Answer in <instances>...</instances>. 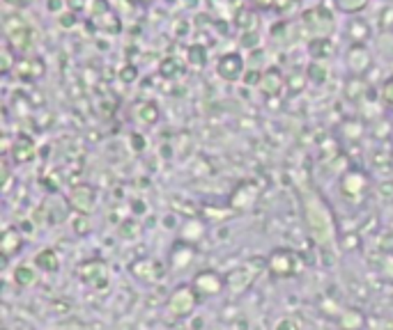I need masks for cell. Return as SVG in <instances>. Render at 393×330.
<instances>
[{
    "mask_svg": "<svg viewBox=\"0 0 393 330\" xmlns=\"http://www.w3.org/2000/svg\"><path fill=\"white\" fill-rule=\"evenodd\" d=\"M255 275H258V270L253 268V264H241L239 268H233L230 273L226 275V292L244 294L255 282Z\"/></svg>",
    "mask_w": 393,
    "mask_h": 330,
    "instance_id": "7c38bea8",
    "label": "cell"
},
{
    "mask_svg": "<svg viewBox=\"0 0 393 330\" xmlns=\"http://www.w3.org/2000/svg\"><path fill=\"white\" fill-rule=\"evenodd\" d=\"M16 71H21V78H39L44 74V62L28 58V60L16 62Z\"/></svg>",
    "mask_w": 393,
    "mask_h": 330,
    "instance_id": "d4e9b609",
    "label": "cell"
},
{
    "mask_svg": "<svg viewBox=\"0 0 393 330\" xmlns=\"http://www.w3.org/2000/svg\"><path fill=\"white\" fill-rule=\"evenodd\" d=\"M267 270L274 275V278H294L304 270V259H301L299 253H294L290 248H276L272 250V255L267 257Z\"/></svg>",
    "mask_w": 393,
    "mask_h": 330,
    "instance_id": "7a4b0ae2",
    "label": "cell"
},
{
    "mask_svg": "<svg viewBox=\"0 0 393 330\" xmlns=\"http://www.w3.org/2000/svg\"><path fill=\"white\" fill-rule=\"evenodd\" d=\"M393 134V124L389 117H377L375 122H372V127H370V136L375 138V140H386Z\"/></svg>",
    "mask_w": 393,
    "mask_h": 330,
    "instance_id": "f1b7e54d",
    "label": "cell"
},
{
    "mask_svg": "<svg viewBox=\"0 0 393 330\" xmlns=\"http://www.w3.org/2000/svg\"><path fill=\"white\" fill-rule=\"evenodd\" d=\"M306 83H309V74H304V71H297L294 76L285 78V85H287L290 90H294V92H304Z\"/></svg>",
    "mask_w": 393,
    "mask_h": 330,
    "instance_id": "d590c367",
    "label": "cell"
},
{
    "mask_svg": "<svg viewBox=\"0 0 393 330\" xmlns=\"http://www.w3.org/2000/svg\"><path fill=\"white\" fill-rule=\"evenodd\" d=\"M25 239L23 234L19 232V227H5L3 234H0V255L3 259H12L23 250Z\"/></svg>",
    "mask_w": 393,
    "mask_h": 330,
    "instance_id": "9a60e30c",
    "label": "cell"
},
{
    "mask_svg": "<svg viewBox=\"0 0 393 330\" xmlns=\"http://www.w3.org/2000/svg\"><path fill=\"white\" fill-rule=\"evenodd\" d=\"M258 18H255L253 12H239L237 16H235V25L239 28V32H253L258 30Z\"/></svg>",
    "mask_w": 393,
    "mask_h": 330,
    "instance_id": "d6a6232c",
    "label": "cell"
},
{
    "mask_svg": "<svg viewBox=\"0 0 393 330\" xmlns=\"http://www.w3.org/2000/svg\"><path fill=\"white\" fill-rule=\"evenodd\" d=\"M189 62L195 64V67H202V64L207 62V51L202 49L200 44L189 46Z\"/></svg>",
    "mask_w": 393,
    "mask_h": 330,
    "instance_id": "e575fe53",
    "label": "cell"
},
{
    "mask_svg": "<svg viewBox=\"0 0 393 330\" xmlns=\"http://www.w3.org/2000/svg\"><path fill=\"white\" fill-rule=\"evenodd\" d=\"M294 5H297V0H276V5H274V10L278 12V14H287Z\"/></svg>",
    "mask_w": 393,
    "mask_h": 330,
    "instance_id": "7bdbcfd3",
    "label": "cell"
},
{
    "mask_svg": "<svg viewBox=\"0 0 393 330\" xmlns=\"http://www.w3.org/2000/svg\"><path fill=\"white\" fill-rule=\"evenodd\" d=\"M345 32L347 37L352 39V44H368V39L372 37L370 23L366 21L364 16H352L350 21L345 23Z\"/></svg>",
    "mask_w": 393,
    "mask_h": 330,
    "instance_id": "2e32d148",
    "label": "cell"
},
{
    "mask_svg": "<svg viewBox=\"0 0 393 330\" xmlns=\"http://www.w3.org/2000/svg\"><path fill=\"white\" fill-rule=\"evenodd\" d=\"M191 285L200 299H214V296H221L226 292V275H221L219 270L205 268L193 275Z\"/></svg>",
    "mask_w": 393,
    "mask_h": 330,
    "instance_id": "8992f818",
    "label": "cell"
},
{
    "mask_svg": "<svg viewBox=\"0 0 393 330\" xmlns=\"http://www.w3.org/2000/svg\"><path fill=\"white\" fill-rule=\"evenodd\" d=\"M198 303H200V296L193 289L191 282H189V285H178L170 292V296L166 299V309L175 319H187V316H191L195 312Z\"/></svg>",
    "mask_w": 393,
    "mask_h": 330,
    "instance_id": "277c9868",
    "label": "cell"
},
{
    "mask_svg": "<svg viewBox=\"0 0 393 330\" xmlns=\"http://www.w3.org/2000/svg\"><path fill=\"white\" fill-rule=\"evenodd\" d=\"M195 255H198V248H195L193 243L178 239L168 250V266L173 268L175 273H182V270H187L193 264Z\"/></svg>",
    "mask_w": 393,
    "mask_h": 330,
    "instance_id": "30bf717a",
    "label": "cell"
},
{
    "mask_svg": "<svg viewBox=\"0 0 393 330\" xmlns=\"http://www.w3.org/2000/svg\"><path fill=\"white\" fill-rule=\"evenodd\" d=\"M336 51H338V46H336V42H333L331 37H315V39H311V55H313V60L326 62V60H331V58L336 55Z\"/></svg>",
    "mask_w": 393,
    "mask_h": 330,
    "instance_id": "d6986e66",
    "label": "cell"
},
{
    "mask_svg": "<svg viewBox=\"0 0 393 330\" xmlns=\"http://www.w3.org/2000/svg\"><path fill=\"white\" fill-rule=\"evenodd\" d=\"M37 266H30V264H21V266H16L14 268V282H16V287H21V289H28L32 285H37Z\"/></svg>",
    "mask_w": 393,
    "mask_h": 330,
    "instance_id": "603a6c76",
    "label": "cell"
},
{
    "mask_svg": "<svg viewBox=\"0 0 393 330\" xmlns=\"http://www.w3.org/2000/svg\"><path fill=\"white\" fill-rule=\"evenodd\" d=\"M32 32H30V28L25 25V28H21V30H16V32H12V35H8V39H10V44L14 46V51H25L28 46L32 44Z\"/></svg>",
    "mask_w": 393,
    "mask_h": 330,
    "instance_id": "f546056e",
    "label": "cell"
},
{
    "mask_svg": "<svg viewBox=\"0 0 393 330\" xmlns=\"http://www.w3.org/2000/svg\"><path fill=\"white\" fill-rule=\"evenodd\" d=\"M35 266L42 270V273H56L60 268V255L56 253L53 248H44L35 255Z\"/></svg>",
    "mask_w": 393,
    "mask_h": 330,
    "instance_id": "44dd1931",
    "label": "cell"
},
{
    "mask_svg": "<svg viewBox=\"0 0 393 330\" xmlns=\"http://www.w3.org/2000/svg\"><path fill=\"white\" fill-rule=\"evenodd\" d=\"M343 136H345L352 144L359 142V140H361V138L366 136V124L359 122V120H347V122L343 124Z\"/></svg>",
    "mask_w": 393,
    "mask_h": 330,
    "instance_id": "4316f807",
    "label": "cell"
},
{
    "mask_svg": "<svg viewBox=\"0 0 393 330\" xmlns=\"http://www.w3.org/2000/svg\"><path fill=\"white\" fill-rule=\"evenodd\" d=\"M306 74H309V81L322 85V83H326V78H329V69H326V62L313 60L309 64V69H306Z\"/></svg>",
    "mask_w": 393,
    "mask_h": 330,
    "instance_id": "4dcf8cb0",
    "label": "cell"
},
{
    "mask_svg": "<svg viewBox=\"0 0 393 330\" xmlns=\"http://www.w3.org/2000/svg\"><path fill=\"white\" fill-rule=\"evenodd\" d=\"M304 216H306V225H309L311 236L315 239L320 246H329L336 239V229H333V216L329 207L320 200L318 195H311L304 202Z\"/></svg>",
    "mask_w": 393,
    "mask_h": 330,
    "instance_id": "6da1fadb",
    "label": "cell"
},
{
    "mask_svg": "<svg viewBox=\"0 0 393 330\" xmlns=\"http://www.w3.org/2000/svg\"><path fill=\"white\" fill-rule=\"evenodd\" d=\"M359 236L357 234H347V236H343V248L345 250H352V248H359Z\"/></svg>",
    "mask_w": 393,
    "mask_h": 330,
    "instance_id": "ee69618b",
    "label": "cell"
},
{
    "mask_svg": "<svg viewBox=\"0 0 393 330\" xmlns=\"http://www.w3.org/2000/svg\"><path fill=\"white\" fill-rule=\"evenodd\" d=\"M78 275H81V280L88 282L90 287L102 289V287L108 285L110 268L104 259H88V262H83L81 266H78Z\"/></svg>",
    "mask_w": 393,
    "mask_h": 330,
    "instance_id": "9c48e42d",
    "label": "cell"
},
{
    "mask_svg": "<svg viewBox=\"0 0 393 330\" xmlns=\"http://www.w3.org/2000/svg\"><path fill=\"white\" fill-rule=\"evenodd\" d=\"M136 117H139L141 124H150L152 127V124L159 122V108H156L154 101H143L139 110H136Z\"/></svg>",
    "mask_w": 393,
    "mask_h": 330,
    "instance_id": "484cf974",
    "label": "cell"
},
{
    "mask_svg": "<svg viewBox=\"0 0 393 330\" xmlns=\"http://www.w3.org/2000/svg\"><path fill=\"white\" fill-rule=\"evenodd\" d=\"M49 12H62V0H49Z\"/></svg>",
    "mask_w": 393,
    "mask_h": 330,
    "instance_id": "681fc988",
    "label": "cell"
},
{
    "mask_svg": "<svg viewBox=\"0 0 393 330\" xmlns=\"http://www.w3.org/2000/svg\"><path fill=\"white\" fill-rule=\"evenodd\" d=\"M16 163H28L35 158V144L28 136H19L16 138V144H14V151H12Z\"/></svg>",
    "mask_w": 393,
    "mask_h": 330,
    "instance_id": "7402d4cb",
    "label": "cell"
},
{
    "mask_svg": "<svg viewBox=\"0 0 393 330\" xmlns=\"http://www.w3.org/2000/svg\"><path fill=\"white\" fill-rule=\"evenodd\" d=\"M370 5V0H336V10L343 14H359Z\"/></svg>",
    "mask_w": 393,
    "mask_h": 330,
    "instance_id": "1f68e13d",
    "label": "cell"
},
{
    "mask_svg": "<svg viewBox=\"0 0 393 330\" xmlns=\"http://www.w3.org/2000/svg\"><path fill=\"white\" fill-rule=\"evenodd\" d=\"M5 5H10V8H16V10H23L32 5V0H5Z\"/></svg>",
    "mask_w": 393,
    "mask_h": 330,
    "instance_id": "7dc6e473",
    "label": "cell"
},
{
    "mask_svg": "<svg viewBox=\"0 0 393 330\" xmlns=\"http://www.w3.org/2000/svg\"><path fill=\"white\" fill-rule=\"evenodd\" d=\"M375 195L382 202H393V181H382L375 186Z\"/></svg>",
    "mask_w": 393,
    "mask_h": 330,
    "instance_id": "74e56055",
    "label": "cell"
},
{
    "mask_svg": "<svg viewBox=\"0 0 393 330\" xmlns=\"http://www.w3.org/2000/svg\"><path fill=\"white\" fill-rule=\"evenodd\" d=\"M255 8L260 10H274V5H276V0H253Z\"/></svg>",
    "mask_w": 393,
    "mask_h": 330,
    "instance_id": "c3c4849f",
    "label": "cell"
},
{
    "mask_svg": "<svg viewBox=\"0 0 393 330\" xmlns=\"http://www.w3.org/2000/svg\"><path fill=\"white\" fill-rule=\"evenodd\" d=\"M375 49L384 60L393 62V32H379V37L375 39Z\"/></svg>",
    "mask_w": 393,
    "mask_h": 330,
    "instance_id": "83f0119b",
    "label": "cell"
},
{
    "mask_svg": "<svg viewBox=\"0 0 393 330\" xmlns=\"http://www.w3.org/2000/svg\"><path fill=\"white\" fill-rule=\"evenodd\" d=\"M12 62H14V58H12V51L5 49V51H3V74H10Z\"/></svg>",
    "mask_w": 393,
    "mask_h": 330,
    "instance_id": "f6af8a7d",
    "label": "cell"
},
{
    "mask_svg": "<svg viewBox=\"0 0 393 330\" xmlns=\"http://www.w3.org/2000/svg\"><path fill=\"white\" fill-rule=\"evenodd\" d=\"M345 64L350 76H368L372 69V53L366 44H352L345 53Z\"/></svg>",
    "mask_w": 393,
    "mask_h": 330,
    "instance_id": "52a82bcc",
    "label": "cell"
},
{
    "mask_svg": "<svg viewBox=\"0 0 393 330\" xmlns=\"http://www.w3.org/2000/svg\"><path fill=\"white\" fill-rule=\"evenodd\" d=\"M379 99H382V103L386 108L393 110V76H389L386 81L382 83V90H379Z\"/></svg>",
    "mask_w": 393,
    "mask_h": 330,
    "instance_id": "8d00e7d4",
    "label": "cell"
},
{
    "mask_svg": "<svg viewBox=\"0 0 393 330\" xmlns=\"http://www.w3.org/2000/svg\"><path fill=\"white\" fill-rule=\"evenodd\" d=\"M69 207L81 216H93L97 209V190L90 183H76L69 190Z\"/></svg>",
    "mask_w": 393,
    "mask_h": 330,
    "instance_id": "ba28073f",
    "label": "cell"
},
{
    "mask_svg": "<svg viewBox=\"0 0 393 330\" xmlns=\"http://www.w3.org/2000/svg\"><path fill=\"white\" fill-rule=\"evenodd\" d=\"M122 81L124 83H134L136 81V67H124L122 69Z\"/></svg>",
    "mask_w": 393,
    "mask_h": 330,
    "instance_id": "bcb514c9",
    "label": "cell"
},
{
    "mask_svg": "<svg viewBox=\"0 0 393 330\" xmlns=\"http://www.w3.org/2000/svg\"><path fill=\"white\" fill-rule=\"evenodd\" d=\"M276 330H301V323L294 316H283V319H278Z\"/></svg>",
    "mask_w": 393,
    "mask_h": 330,
    "instance_id": "f35d334b",
    "label": "cell"
},
{
    "mask_svg": "<svg viewBox=\"0 0 393 330\" xmlns=\"http://www.w3.org/2000/svg\"><path fill=\"white\" fill-rule=\"evenodd\" d=\"M283 88H285V78L281 76L278 69L265 71L262 78H260V83H258V90L265 97H276V94H281V90H283Z\"/></svg>",
    "mask_w": 393,
    "mask_h": 330,
    "instance_id": "ac0fdd59",
    "label": "cell"
},
{
    "mask_svg": "<svg viewBox=\"0 0 393 330\" xmlns=\"http://www.w3.org/2000/svg\"><path fill=\"white\" fill-rule=\"evenodd\" d=\"M370 193V177L361 168H347L340 177V195L347 204H361Z\"/></svg>",
    "mask_w": 393,
    "mask_h": 330,
    "instance_id": "3957f363",
    "label": "cell"
},
{
    "mask_svg": "<svg viewBox=\"0 0 393 330\" xmlns=\"http://www.w3.org/2000/svg\"><path fill=\"white\" fill-rule=\"evenodd\" d=\"M136 3H141V5H150L152 0H136Z\"/></svg>",
    "mask_w": 393,
    "mask_h": 330,
    "instance_id": "816d5d0a",
    "label": "cell"
},
{
    "mask_svg": "<svg viewBox=\"0 0 393 330\" xmlns=\"http://www.w3.org/2000/svg\"><path fill=\"white\" fill-rule=\"evenodd\" d=\"M301 30L309 32L311 39L315 37H329V32L333 30V12L331 10H324L322 5L313 10H306L304 16H301Z\"/></svg>",
    "mask_w": 393,
    "mask_h": 330,
    "instance_id": "5b68a950",
    "label": "cell"
},
{
    "mask_svg": "<svg viewBox=\"0 0 393 330\" xmlns=\"http://www.w3.org/2000/svg\"><path fill=\"white\" fill-rule=\"evenodd\" d=\"M182 3H184L187 8H198V0H182Z\"/></svg>",
    "mask_w": 393,
    "mask_h": 330,
    "instance_id": "f907efd6",
    "label": "cell"
},
{
    "mask_svg": "<svg viewBox=\"0 0 393 330\" xmlns=\"http://www.w3.org/2000/svg\"><path fill=\"white\" fill-rule=\"evenodd\" d=\"M58 23L62 25V28H71V25H76V12H62L60 18H58Z\"/></svg>",
    "mask_w": 393,
    "mask_h": 330,
    "instance_id": "b9f144b4",
    "label": "cell"
},
{
    "mask_svg": "<svg viewBox=\"0 0 393 330\" xmlns=\"http://www.w3.org/2000/svg\"><path fill=\"white\" fill-rule=\"evenodd\" d=\"M76 223H78V227H76V234L78 236L90 234V229H93V225H90V216H81V214H78Z\"/></svg>",
    "mask_w": 393,
    "mask_h": 330,
    "instance_id": "ab89813d",
    "label": "cell"
},
{
    "mask_svg": "<svg viewBox=\"0 0 393 330\" xmlns=\"http://www.w3.org/2000/svg\"><path fill=\"white\" fill-rule=\"evenodd\" d=\"M239 44L244 46V49H251V46L255 44H260V39H258V32H241V39H239Z\"/></svg>",
    "mask_w": 393,
    "mask_h": 330,
    "instance_id": "60d3db41",
    "label": "cell"
},
{
    "mask_svg": "<svg viewBox=\"0 0 393 330\" xmlns=\"http://www.w3.org/2000/svg\"><path fill=\"white\" fill-rule=\"evenodd\" d=\"M216 74H219L228 83H237L244 78L246 67H244V58L239 53H224V55L216 60Z\"/></svg>",
    "mask_w": 393,
    "mask_h": 330,
    "instance_id": "8fae6325",
    "label": "cell"
},
{
    "mask_svg": "<svg viewBox=\"0 0 393 330\" xmlns=\"http://www.w3.org/2000/svg\"><path fill=\"white\" fill-rule=\"evenodd\" d=\"M255 197H258V193H255V188L253 186H248V183H244V186H239L237 190H235V195L230 197V204H235L237 200H241L239 204H237V209L239 211H244V209H248L251 204L255 202Z\"/></svg>",
    "mask_w": 393,
    "mask_h": 330,
    "instance_id": "cb8c5ba5",
    "label": "cell"
},
{
    "mask_svg": "<svg viewBox=\"0 0 393 330\" xmlns=\"http://www.w3.org/2000/svg\"><path fill=\"white\" fill-rule=\"evenodd\" d=\"M131 275L141 282H147V285H154V282L161 280V264L150 259V257H141V259L131 262Z\"/></svg>",
    "mask_w": 393,
    "mask_h": 330,
    "instance_id": "4fadbf2b",
    "label": "cell"
},
{
    "mask_svg": "<svg viewBox=\"0 0 393 330\" xmlns=\"http://www.w3.org/2000/svg\"><path fill=\"white\" fill-rule=\"evenodd\" d=\"M370 92V83L366 76H350L347 78V85H345V99L350 101H361V99L368 97Z\"/></svg>",
    "mask_w": 393,
    "mask_h": 330,
    "instance_id": "ffe728a7",
    "label": "cell"
},
{
    "mask_svg": "<svg viewBox=\"0 0 393 330\" xmlns=\"http://www.w3.org/2000/svg\"><path fill=\"white\" fill-rule=\"evenodd\" d=\"M205 234H207V225H205V220H200V218H187V220L180 225V239L187 243H193V246L200 239H205Z\"/></svg>",
    "mask_w": 393,
    "mask_h": 330,
    "instance_id": "e0dca14e",
    "label": "cell"
},
{
    "mask_svg": "<svg viewBox=\"0 0 393 330\" xmlns=\"http://www.w3.org/2000/svg\"><path fill=\"white\" fill-rule=\"evenodd\" d=\"M338 330H366L368 328V316L359 307H343L336 314Z\"/></svg>",
    "mask_w": 393,
    "mask_h": 330,
    "instance_id": "5bb4252c",
    "label": "cell"
},
{
    "mask_svg": "<svg viewBox=\"0 0 393 330\" xmlns=\"http://www.w3.org/2000/svg\"><path fill=\"white\" fill-rule=\"evenodd\" d=\"M377 23H379V28H382V32H393V3L382 5Z\"/></svg>",
    "mask_w": 393,
    "mask_h": 330,
    "instance_id": "836d02e7",
    "label": "cell"
}]
</instances>
